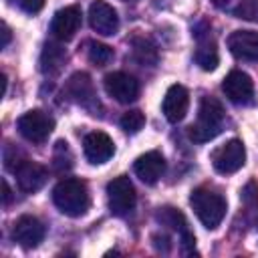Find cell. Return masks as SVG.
<instances>
[{"label": "cell", "instance_id": "6da1fadb", "mask_svg": "<svg viewBox=\"0 0 258 258\" xmlns=\"http://www.w3.org/2000/svg\"><path fill=\"white\" fill-rule=\"evenodd\" d=\"M224 107L218 99L214 97H202L200 109H198V119L194 125H189L187 135L196 143H206L212 141L214 137L220 135L222 125H224Z\"/></svg>", "mask_w": 258, "mask_h": 258}, {"label": "cell", "instance_id": "7a4b0ae2", "mask_svg": "<svg viewBox=\"0 0 258 258\" xmlns=\"http://www.w3.org/2000/svg\"><path fill=\"white\" fill-rule=\"evenodd\" d=\"M52 202L64 216H71V218L83 216L89 210V191L85 181L77 177L60 179L52 189Z\"/></svg>", "mask_w": 258, "mask_h": 258}, {"label": "cell", "instance_id": "3957f363", "mask_svg": "<svg viewBox=\"0 0 258 258\" xmlns=\"http://www.w3.org/2000/svg\"><path fill=\"white\" fill-rule=\"evenodd\" d=\"M189 204L198 216V220L208 228V230H216L224 216H226V200L222 198V194L210 189V187H198L191 191L189 196Z\"/></svg>", "mask_w": 258, "mask_h": 258}, {"label": "cell", "instance_id": "277c9868", "mask_svg": "<svg viewBox=\"0 0 258 258\" xmlns=\"http://www.w3.org/2000/svg\"><path fill=\"white\" fill-rule=\"evenodd\" d=\"M135 202H137V196H135V187H133L129 177L119 175L113 181H109V185H107V204H109V210L115 216L131 214L133 208H135Z\"/></svg>", "mask_w": 258, "mask_h": 258}, {"label": "cell", "instance_id": "5b68a950", "mask_svg": "<svg viewBox=\"0 0 258 258\" xmlns=\"http://www.w3.org/2000/svg\"><path fill=\"white\" fill-rule=\"evenodd\" d=\"M54 129V119L44 111H28L18 119V131L26 141L42 143Z\"/></svg>", "mask_w": 258, "mask_h": 258}, {"label": "cell", "instance_id": "8992f818", "mask_svg": "<svg viewBox=\"0 0 258 258\" xmlns=\"http://www.w3.org/2000/svg\"><path fill=\"white\" fill-rule=\"evenodd\" d=\"M246 163V149L240 139H230L212 153V165L218 173H236Z\"/></svg>", "mask_w": 258, "mask_h": 258}, {"label": "cell", "instance_id": "52a82bcc", "mask_svg": "<svg viewBox=\"0 0 258 258\" xmlns=\"http://www.w3.org/2000/svg\"><path fill=\"white\" fill-rule=\"evenodd\" d=\"M222 91L228 97V101H232L234 105H254L256 97H254V83L250 79L248 73L244 71H232L226 75V79L222 81Z\"/></svg>", "mask_w": 258, "mask_h": 258}, {"label": "cell", "instance_id": "ba28073f", "mask_svg": "<svg viewBox=\"0 0 258 258\" xmlns=\"http://www.w3.org/2000/svg\"><path fill=\"white\" fill-rule=\"evenodd\" d=\"M105 91L111 99H115L117 103H133L139 97V83L135 77L123 73V71H115L109 73L103 81Z\"/></svg>", "mask_w": 258, "mask_h": 258}, {"label": "cell", "instance_id": "9c48e42d", "mask_svg": "<svg viewBox=\"0 0 258 258\" xmlns=\"http://www.w3.org/2000/svg\"><path fill=\"white\" fill-rule=\"evenodd\" d=\"M81 18H83V14H81L79 6H64V8L56 10L52 16V22H50L52 36L60 42L71 40L81 28Z\"/></svg>", "mask_w": 258, "mask_h": 258}, {"label": "cell", "instance_id": "30bf717a", "mask_svg": "<svg viewBox=\"0 0 258 258\" xmlns=\"http://www.w3.org/2000/svg\"><path fill=\"white\" fill-rule=\"evenodd\" d=\"M89 24L95 32L103 36H113L119 28V16L111 4L105 0H95L89 6Z\"/></svg>", "mask_w": 258, "mask_h": 258}, {"label": "cell", "instance_id": "8fae6325", "mask_svg": "<svg viewBox=\"0 0 258 258\" xmlns=\"http://www.w3.org/2000/svg\"><path fill=\"white\" fill-rule=\"evenodd\" d=\"M83 151H85V157L93 165H99V163H105V161H109L113 157L115 145H113V139L107 133H103V131H91V133L85 135Z\"/></svg>", "mask_w": 258, "mask_h": 258}, {"label": "cell", "instance_id": "7c38bea8", "mask_svg": "<svg viewBox=\"0 0 258 258\" xmlns=\"http://www.w3.org/2000/svg\"><path fill=\"white\" fill-rule=\"evenodd\" d=\"M67 93L73 97V101H77L81 107L89 109V111H97L99 109V101H97V93L93 87V81L87 73H75L69 83H67Z\"/></svg>", "mask_w": 258, "mask_h": 258}, {"label": "cell", "instance_id": "4fadbf2b", "mask_svg": "<svg viewBox=\"0 0 258 258\" xmlns=\"http://www.w3.org/2000/svg\"><path fill=\"white\" fill-rule=\"evenodd\" d=\"M44 232H46L44 224L38 218H34V216H20L14 222L12 238H14V242H18L24 248H34V246H38L42 242Z\"/></svg>", "mask_w": 258, "mask_h": 258}, {"label": "cell", "instance_id": "5bb4252c", "mask_svg": "<svg viewBox=\"0 0 258 258\" xmlns=\"http://www.w3.org/2000/svg\"><path fill=\"white\" fill-rule=\"evenodd\" d=\"M187 107H189V95H187L185 87L171 85L163 97V103H161V111H163L165 119L169 123H179L185 117Z\"/></svg>", "mask_w": 258, "mask_h": 258}, {"label": "cell", "instance_id": "9a60e30c", "mask_svg": "<svg viewBox=\"0 0 258 258\" xmlns=\"http://www.w3.org/2000/svg\"><path fill=\"white\" fill-rule=\"evenodd\" d=\"M228 48L236 58L258 62V32L256 30H234L228 36Z\"/></svg>", "mask_w": 258, "mask_h": 258}, {"label": "cell", "instance_id": "2e32d148", "mask_svg": "<svg viewBox=\"0 0 258 258\" xmlns=\"http://www.w3.org/2000/svg\"><path fill=\"white\" fill-rule=\"evenodd\" d=\"M133 169L143 183H155L165 171V159L159 151H147L135 159Z\"/></svg>", "mask_w": 258, "mask_h": 258}, {"label": "cell", "instance_id": "e0dca14e", "mask_svg": "<svg viewBox=\"0 0 258 258\" xmlns=\"http://www.w3.org/2000/svg\"><path fill=\"white\" fill-rule=\"evenodd\" d=\"M194 36H196V40H198V48H196V54H194L196 64H198L200 69H204V71H214V69L218 67L220 56H218L216 42H214V38L210 36V28H208V26H206V30L196 28Z\"/></svg>", "mask_w": 258, "mask_h": 258}, {"label": "cell", "instance_id": "ac0fdd59", "mask_svg": "<svg viewBox=\"0 0 258 258\" xmlns=\"http://www.w3.org/2000/svg\"><path fill=\"white\" fill-rule=\"evenodd\" d=\"M14 173H16L18 187H20L22 191H28V194L38 191V189L44 185V181H46V169H44L42 165L34 163V161H28V159H24V161L14 169Z\"/></svg>", "mask_w": 258, "mask_h": 258}, {"label": "cell", "instance_id": "d6986e66", "mask_svg": "<svg viewBox=\"0 0 258 258\" xmlns=\"http://www.w3.org/2000/svg\"><path fill=\"white\" fill-rule=\"evenodd\" d=\"M67 62V50L58 42H46L40 54V71L44 75H58Z\"/></svg>", "mask_w": 258, "mask_h": 258}, {"label": "cell", "instance_id": "ffe728a7", "mask_svg": "<svg viewBox=\"0 0 258 258\" xmlns=\"http://www.w3.org/2000/svg\"><path fill=\"white\" fill-rule=\"evenodd\" d=\"M157 220H159L161 224L171 226L173 230H177L179 236H181L183 232H187V222H185L183 214L177 212L175 208H161V210L157 212Z\"/></svg>", "mask_w": 258, "mask_h": 258}, {"label": "cell", "instance_id": "44dd1931", "mask_svg": "<svg viewBox=\"0 0 258 258\" xmlns=\"http://www.w3.org/2000/svg\"><path fill=\"white\" fill-rule=\"evenodd\" d=\"M133 54H135V58L141 62V64H155V60H157V50H155V46L149 42V40H145V38H139V40H135V44H133Z\"/></svg>", "mask_w": 258, "mask_h": 258}, {"label": "cell", "instance_id": "7402d4cb", "mask_svg": "<svg viewBox=\"0 0 258 258\" xmlns=\"http://www.w3.org/2000/svg\"><path fill=\"white\" fill-rule=\"evenodd\" d=\"M87 56L93 64L97 67H105L111 58H113V48L103 44V42H89V48H87Z\"/></svg>", "mask_w": 258, "mask_h": 258}, {"label": "cell", "instance_id": "603a6c76", "mask_svg": "<svg viewBox=\"0 0 258 258\" xmlns=\"http://www.w3.org/2000/svg\"><path fill=\"white\" fill-rule=\"evenodd\" d=\"M119 125H121V129L127 131V133H137V131H141L143 125H145V115H143L141 111H137V109L127 111V113L121 117Z\"/></svg>", "mask_w": 258, "mask_h": 258}, {"label": "cell", "instance_id": "cb8c5ba5", "mask_svg": "<svg viewBox=\"0 0 258 258\" xmlns=\"http://www.w3.org/2000/svg\"><path fill=\"white\" fill-rule=\"evenodd\" d=\"M71 161H73V157H71V151H69L67 141H58L56 143V149H54V167H56V171L69 169L73 165Z\"/></svg>", "mask_w": 258, "mask_h": 258}, {"label": "cell", "instance_id": "d4e9b609", "mask_svg": "<svg viewBox=\"0 0 258 258\" xmlns=\"http://www.w3.org/2000/svg\"><path fill=\"white\" fill-rule=\"evenodd\" d=\"M16 6L26 14H36L44 8V0H14Z\"/></svg>", "mask_w": 258, "mask_h": 258}, {"label": "cell", "instance_id": "484cf974", "mask_svg": "<svg viewBox=\"0 0 258 258\" xmlns=\"http://www.w3.org/2000/svg\"><path fill=\"white\" fill-rule=\"evenodd\" d=\"M8 42H10V28L6 26V24H2V48H6L8 46Z\"/></svg>", "mask_w": 258, "mask_h": 258}, {"label": "cell", "instance_id": "4316f807", "mask_svg": "<svg viewBox=\"0 0 258 258\" xmlns=\"http://www.w3.org/2000/svg\"><path fill=\"white\" fill-rule=\"evenodd\" d=\"M232 2H236V0H212L214 6H218V8H228V10H232Z\"/></svg>", "mask_w": 258, "mask_h": 258}, {"label": "cell", "instance_id": "83f0119b", "mask_svg": "<svg viewBox=\"0 0 258 258\" xmlns=\"http://www.w3.org/2000/svg\"><path fill=\"white\" fill-rule=\"evenodd\" d=\"M2 187H4V200H2V202H4V206H6V204H8V200H10V187H8V183H6V181H2Z\"/></svg>", "mask_w": 258, "mask_h": 258}]
</instances>
